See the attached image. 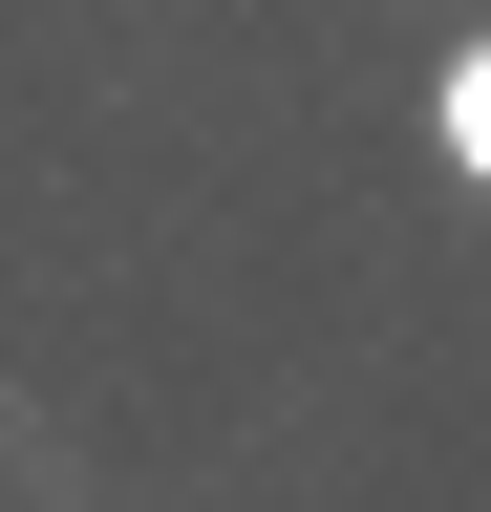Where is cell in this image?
I'll return each mask as SVG.
<instances>
[{
	"instance_id": "1",
	"label": "cell",
	"mask_w": 491,
	"mask_h": 512,
	"mask_svg": "<svg viewBox=\"0 0 491 512\" xmlns=\"http://www.w3.org/2000/svg\"><path fill=\"white\" fill-rule=\"evenodd\" d=\"M427 150H449V171L491 192V43H449V86H427Z\"/></svg>"
}]
</instances>
